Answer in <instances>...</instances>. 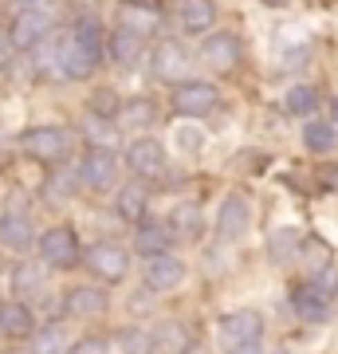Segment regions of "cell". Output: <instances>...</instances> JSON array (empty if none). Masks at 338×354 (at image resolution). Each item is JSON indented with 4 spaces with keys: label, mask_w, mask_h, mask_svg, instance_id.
I'll return each instance as SVG.
<instances>
[{
    "label": "cell",
    "mask_w": 338,
    "mask_h": 354,
    "mask_svg": "<svg viewBox=\"0 0 338 354\" xmlns=\"http://www.w3.org/2000/svg\"><path fill=\"white\" fill-rule=\"evenodd\" d=\"M55 59H59L67 79H91L102 64V28L95 20H79L75 32L63 36Z\"/></svg>",
    "instance_id": "6da1fadb"
},
{
    "label": "cell",
    "mask_w": 338,
    "mask_h": 354,
    "mask_svg": "<svg viewBox=\"0 0 338 354\" xmlns=\"http://www.w3.org/2000/svg\"><path fill=\"white\" fill-rule=\"evenodd\" d=\"M71 146H75L71 130H63V127H36L24 134V150L44 165H59L71 153Z\"/></svg>",
    "instance_id": "7a4b0ae2"
},
{
    "label": "cell",
    "mask_w": 338,
    "mask_h": 354,
    "mask_svg": "<svg viewBox=\"0 0 338 354\" xmlns=\"http://www.w3.org/2000/svg\"><path fill=\"white\" fill-rule=\"evenodd\" d=\"M216 87L213 83H200V79H181L173 87V99H169V106H173L177 114H185V118H200V114H209L216 106Z\"/></svg>",
    "instance_id": "3957f363"
},
{
    "label": "cell",
    "mask_w": 338,
    "mask_h": 354,
    "mask_svg": "<svg viewBox=\"0 0 338 354\" xmlns=\"http://www.w3.org/2000/svg\"><path fill=\"white\" fill-rule=\"evenodd\" d=\"M39 252L48 260L51 268H71L79 260V236L71 225H55L44 232V241H39Z\"/></svg>",
    "instance_id": "277c9868"
},
{
    "label": "cell",
    "mask_w": 338,
    "mask_h": 354,
    "mask_svg": "<svg viewBox=\"0 0 338 354\" xmlns=\"http://www.w3.org/2000/svg\"><path fill=\"white\" fill-rule=\"evenodd\" d=\"M150 71L153 79H162V83H181L189 71V51L177 44V39H162L150 55Z\"/></svg>",
    "instance_id": "5b68a950"
},
{
    "label": "cell",
    "mask_w": 338,
    "mask_h": 354,
    "mask_svg": "<svg viewBox=\"0 0 338 354\" xmlns=\"http://www.w3.org/2000/svg\"><path fill=\"white\" fill-rule=\"evenodd\" d=\"M240 55H244V48H240V39L232 36V32H216V36H209L200 44V59L213 67V71H220V75L236 71Z\"/></svg>",
    "instance_id": "8992f818"
},
{
    "label": "cell",
    "mask_w": 338,
    "mask_h": 354,
    "mask_svg": "<svg viewBox=\"0 0 338 354\" xmlns=\"http://www.w3.org/2000/svg\"><path fill=\"white\" fill-rule=\"evenodd\" d=\"M87 268H91V276L106 279V283H118V279H126V272H130V256H126V248L102 241L87 252Z\"/></svg>",
    "instance_id": "52a82bcc"
},
{
    "label": "cell",
    "mask_w": 338,
    "mask_h": 354,
    "mask_svg": "<svg viewBox=\"0 0 338 354\" xmlns=\"http://www.w3.org/2000/svg\"><path fill=\"white\" fill-rule=\"evenodd\" d=\"M252 225V205L244 193H228L225 201H220V213H216V232L225 236V241H240Z\"/></svg>",
    "instance_id": "ba28073f"
},
{
    "label": "cell",
    "mask_w": 338,
    "mask_h": 354,
    "mask_svg": "<svg viewBox=\"0 0 338 354\" xmlns=\"http://www.w3.org/2000/svg\"><path fill=\"white\" fill-rule=\"evenodd\" d=\"M48 12L44 8H24V12L12 20V36H8V44H12L16 51H32L36 44H44V36H48Z\"/></svg>",
    "instance_id": "9c48e42d"
},
{
    "label": "cell",
    "mask_w": 338,
    "mask_h": 354,
    "mask_svg": "<svg viewBox=\"0 0 338 354\" xmlns=\"http://www.w3.org/2000/svg\"><path fill=\"white\" fill-rule=\"evenodd\" d=\"M126 165L138 177H158L165 169V146L158 138H134L126 146Z\"/></svg>",
    "instance_id": "30bf717a"
},
{
    "label": "cell",
    "mask_w": 338,
    "mask_h": 354,
    "mask_svg": "<svg viewBox=\"0 0 338 354\" xmlns=\"http://www.w3.org/2000/svg\"><path fill=\"white\" fill-rule=\"evenodd\" d=\"M189 276L185 260H177V256L162 252V256H150V268H146V288L150 291H173L181 288Z\"/></svg>",
    "instance_id": "8fae6325"
},
{
    "label": "cell",
    "mask_w": 338,
    "mask_h": 354,
    "mask_svg": "<svg viewBox=\"0 0 338 354\" xmlns=\"http://www.w3.org/2000/svg\"><path fill=\"white\" fill-rule=\"evenodd\" d=\"M0 244H4L8 252H28V248L36 244V228H32L28 213L8 209V213L0 216Z\"/></svg>",
    "instance_id": "7c38bea8"
},
{
    "label": "cell",
    "mask_w": 338,
    "mask_h": 354,
    "mask_svg": "<svg viewBox=\"0 0 338 354\" xmlns=\"http://www.w3.org/2000/svg\"><path fill=\"white\" fill-rule=\"evenodd\" d=\"M263 335V315L260 311H232V315L220 319V339L225 346H236V342H252Z\"/></svg>",
    "instance_id": "4fadbf2b"
},
{
    "label": "cell",
    "mask_w": 338,
    "mask_h": 354,
    "mask_svg": "<svg viewBox=\"0 0 338 354\" xmlns=\"http://www.w3.org/2000/svg\"><path fill=\"white\" fill-rule=\"evenodd\" d=\"M291 307H295V315L307 319V323H326L330 319V299L326 295H319V291L311 288V283H299V288H291Z\"/></svg>",
    "instance_id": "5bb4252c"
},
{
    "label": "cell",
    "mask_w": 338,
    "mask_h": 354,
    "mask_svg": "<svg viewBox=\"0 0 338 354\" xmlns=\"http://www.w3.org/2000/svg\"><path fill=\"white\" fill-rule=\"evenodd\" d=\"M114 169H118V162H114L111 150H91L87 158H83V165H79V177L87 181L91 189H111Z\"/></svg>",
    "instance_id": "9a60e30c"
},
{
    "label": "cell",
    "mask_w": 338,
    "mask_h": 354,
    "mask_svg": "<svg viewBox=\"0 0 338 354\" xmlns=\"http://www.w3.org/2000/svg\"><path fill=\"white\" fill-rule=\"evenodd\" d=\"M216 24V4L213 0H181V28L200 36Z\"/></svg>",
    "instance_id": "2e32d148"
},
{
    "label": "cell",
    "mask_w": 338,
    "mask_h": 354,
    "mask_svg": "<svg viewBox=\"0 0 338 354\" xmlns=\"http://www.w3.org/2000/svg\"><path fill=\"white\" fill-rule=\"evenodd\" d=\"M36 330V319L28 311L24 304H4L0 307V335H8V339H28Z\"/></svg>",
    "instance_id": "e0dca14e"
},
{
    "label": "cell",
    "mask_w": 338,
    "mask_h": 354,
    "mask_svg": "<svg viewBox=\"0 0 338 354\" xmlns=\"http://www.w3.org/2000/svg\"><path fill=\"white\" fill-rule=\"evenodd\" d=\"M118 216L122 221H134L138 225L142 216H146V209H150V193H146V185L142 181H130V185H122V193H118Z\"/></svg>",
    "instance_id": "ac0fdd59"
},
{
    "label": "cell",
    "mask_w": 338,
    "mask_h": 354,
    "mask_svg": "<svg viewBox=\"0 0 338 354\" xmlns=\"http://www.w3.org/2000/svg\"><path fill=\"white\" fill-rule=\"evenodd\" d=\"M169 244H173V232L165 225H138V232H134L138 256H162V252H169Z\"/></svg>",
    "instance_id": "d6986e66"
},
{
    "label": "cell",
    "mask_w": 338,
    "mask_h": 354,
    "mask_svg": "<svg viewBox=\"0 0 338 354\" xmlns=\"http://www.w3.org/2000/svg\"><path fill=\"white\" fill-rule=\"evenodd\" d=\"M106 291L102 288H71L67 291V311L71 315H102L106 311Z\"/></svg>",
    "instance_id": "ffe728a7"
},
{
    "label": "cell",
    "mask_w": 338,
    "mask_h": 354,
    "mask_svg": "<svg viewBox=\"0 0 338 354\" xmlns=\"http://www.w3.org/2000/svg\"><path fill=\"white\" fill-rule=\"evenodd\" d=\"M83 134L91 138V150H114V146H118L114 118H99V114H91L87 122H83Z\"/></svg>",
    "instance_id": "44dd1931"
},
{
    "label": "cell",
    "mask_w": 338,
    "mask_h": 354,
    "mask_svg": "<svg viewBox=\"0 0 338 354\" xmlns=\"http://www.w3.org/2000/svg\"><path fill=\"white\" fill-rule=\"evenodd\" d=\"M150 342L158 346V351H165V354H185L189 351V335H185L181 323H162V327L150 335Z\"/></svg>",
    "instance_id": "7402d4cb"
},
{
    "label": "cell",
    "mask_w": 338,
    "mask_h": 354,
    "mask_svg": "<svg viewBox=\"0 0 338 354\" xmlns=\"http://www.w3.org/2000/svg\"><path fill=\"white\" fill-rule=\"evenodd\" d=\"M8 288H12V295H32V291L44 288V272L36 264H16L8 272Z\"/></svg>",
    "instance_id": "603a6c76"
},
{
    "label": "cell",
    "mask_w": 338,
    "mask_h": 354,
    "mask_svg": "<svg viewBox=\"0 0 338 354\" xmlns=\"http://www.w3.org/2000/svg\"><path fill=\"white\" fill-rule=\"evenodd\" d=\"M142 51V36L134 32V28H118L111 36V55L118 59V64H134V55Z\"/></svg>",
    "instance_id": "cb8c5ba5"
},
{
    "label": "cell",
    "mask_w": 338,
    "mask_h": 354,
    "mask_svg": "<svg viewBox=\"0 0 338 354\" xmlns=\"http://www.w3.org/2000/svg\"><path fill=\"white\" fill-rule=\"evenodd\" d=\"M283 106H288L291 114H311L314 106H319V91L314 87H307V83H299V87H291L288 91V99H283Z\"/></svg>",
    "instance_id": "d4e9b609"
},
{
    "label": "cell",
    "mask_w": 338,
    "mask_h": 354,
    "mask_svg": "<svg viewBox=\"0 0 338 354\" xmlns=\"http://www.w3.org/2000/svg\"><path fill=\"white\" fill-rule=\"evenodd\" d=\"M303 142H307V150H311V153L335 150V127H326V122H307V130H303Z\"/></svg>",
    "instance_id": "484cf974"
},
{
    "label": "cell",
    "mask_w": 338,
    "mask_h": 354,
    "mask_svg": "<svg viewBox=\"0 0 338 354\" xmlns=\"http://www.w3.org/2000/svg\"><path fill=\"white\" fill-rule=\"evenodd\" d=\"M118 339H122V351L126 354H150L153 351V342H150V335H146V330H122Z\"/></svg>",
    "instance_id": "4316f807"
},
{
    "label": "cell",
    "mask_w": 338,
    "mask_h": 354,
    "mask_svg": "<svg viewBox=\"0 0 338 354\" xmlns=\"http://www.w3.org/2000/svg\"><path fill=\"white\" fill-rule=\"evenodd\" d=\"M67 354H111V342L99 339V335H87V339H75L67 346Z\"/></svg>",
    "instance_id": "83f0119b"
},
{
    "label": "cell",
    "mask_w": 338,
    "mask_h": 354,
    "mask_svg": "<svg viewBox=\"0 0 338 354\" xmlns=\"http://www.w3.org/2000/svg\"><path fill=\"white\" fill-rule=\"evenodd\" d=\"M295 248H299V236H295V228H283V232H276V241H272V256H276V260H288Z\"/></svg>",
    "instance_id": "f1b7e54d"
},
{
    "label": "cell",
    "mask_w": 338,
    "mask_h": 354,
    "mask_svg": "<svg viewBox=\"0 0 338 354\" xmlns=\"http://www.w3.org/2000/svg\"><path fill=\"white\" fill-rule=\"evenodd\" d=\"M311 288L319 291V295H326V299H330V295L338 291V268H319V272H314V279H311Z\"/></svg>",
    "instance_id": "f546056e"
},
{
    "label": "cell",
    "mask_w": 338,
    "mask_h": 354,
    "mask_svg": "<svg viewBox=\"0 0 338 354\" xmlns=\"http://www.w3.org/2000/svg\"><path fill=\"white\" fill-rule=\"evenodd\" d=\"M153 114H158V111H153L150 99H134L130 106H126V118H130V122H138V127H150Z\"/></svg>",
    "instance_id": "4dcf8cb0"
},
{
    "label": "cell",
    "mask_w": 338,
    "mask_h": 354,
    "mask_svg": "<svg viewBox=\"0 0 338 354\" xmlns=\"http://www.w3.org/2000/svg\"><path fill=\"white\" fill-rule=\"evenodd\" d=\"M91 111L99 114V118H118V99H114L111 91H99V95L91 99Z\"/></svg>",
    "instance_id": "1f68e13d"
},
{
    "label": "cell",
    "mask_w": 338,
    "mask_h": 354,
    "mask_svg": "<svg viewBox=\"0 0 338 354\" xmlns=\"http://www.w3.org/2000/svg\"><path fill=\"white\" fill-rule=\"evenodd\" d=\"M173 225L181 228L185 236H193V232H197V209H193V205H181L173 213Z\"/></svg>",
    "instance_id": "d6a6232c"
},
{
    "label": "cell",
    "mask_w": 338,
    "mask_h": 354,
    "mask_svg": "<svg viewBox=\"0 0 338 354\" xmlns=\"http://www.w3.org/2000/svg\"><path fill=\"white\" fill-rule=\"evenodd\" d=\"M36 354H59V335L55 330H44V339L36 342Z\"/></svg>",
    "instance_id": "836d02e7"
},
{
    "label": "cell",
    "mask_w": 338,
    "mask_h": 354,
    "mask_svg": "<svg viewBox=\"0 0 338 354\" xmlns=\"http://www.w3.org/2000/svg\"><path fill=\"white\" fill-rule=\"evenodd\" d=\"M228 354H263L260 351V339H252V342H236V346H225Z\"/></svg>",
    "instance_id": "e575fe53"
},
{
    "label": "cell",
    "mask_w": 338,
    "mask_h": 354,
    "mask_svg": "<svg viewBox=\"0 0 338 354\" xmlns=\"http://www.w3.org/2000/svg\"><path fill=\"white\" fill-rule=\"evenodd\" d=\"M8 51H12V44H8V32L0 28V67L8 64Z\"/></svg>",
    "instance_id": "d590c367"
},
{
    "label": "cell",
    "mask_w": 338,
    "mask_h": 354,
    "mask_svg": "<svg viewBox=\"0 0 338 354\" xmlns=\"http://www.w3.org/2000/svg\"><path fill=\"white\" fill-rule=\"evenodd\" d=\"M126 8H153V4H158V0H122Z\"/></svg>",
    "instance_id": "8d00e7d4"
},
{
    "label": "cell",
    "mask_w": 338,
    "mask_h": 354,
    "mask_svg": "<svg viewBox=\"0 0 338 354\" xmlns=\"http://www.w3.org/2000/svg\"><path fill=\"white\" fill-rule=\"evenodd\" d=\"M330 118H335V122H338V99L330 102Z\"/></svg>",
    "instance_id": "74e56055"
},
{
    "label": "cell",
    "mask_w": 338,
    "mask_h": 354,
    "mask_svg": "<svg viewBox=\"0 0 338 354\" xmlns=\"http://www.w3.org/2000/svg\"><path fill=\"white\" fill-rule=\"evenodd\" d=\"M263 4H288V0H263Z\"/></svg>",
    "instance_id": "f35d334b"
},
{
    "label": "cell",
    "mask_w": 338,
    "mask_h": 354,
    "mask_svg": "<svg viewBox=\"0 0 338 354\" xmlns=\"http://www.w3.org/2000/svg\"><path fill=\"white\" fill-rule=\"evenodd\" d=\"M276 354H288V351H276Z\"/></svg>",
    "instance_id": "ab89813d"
}]
</instances>
